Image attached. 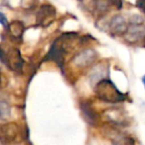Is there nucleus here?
I'll return each mask as SVG.
<instances>
[{"instance_id": "39448f33", "label": "nucleus", "mask_w": 145, "mask_h": 145, "mask_svg": "<svg viewBox=\"0 0 145 145\" xmlns=\"http://www.w3.org/2000/svg\"><path fill=\"white\" fill-rule=\"evenodd\" d=\"M10 115V108L4 102H0V118H8Z\"/></svg>"}, {"instance_id": "20e7f679", "label": "nucleus", "mask_w": 145, "mask_h": 145, "mask_svg": "<svg viewBox=\"0 0 145 145\" xmlns=\"http://www.w3.org/2000/svg\"><path fill=\"white\" fill-rule=\"evenodd\" d=\"M110 29L115 34H122L127 31V23L122 16H115L110 22Z\"/></svg>"}, {"instance_id": "6e6552de", "label": "nucleus", "mask_w": 145, "mask_h": 145, "mask_svg": "<svg viewBox=\"0 0 145 145\" xmlns=\"http://www.w3.org/2000/svg\"><path fill=\"white\" fill-rule=\"evenodd\" d=\"M142 83H143V85H144V89H145V75L143 77H142Z\"/></svg>"}, {"instance_id": "423d86ee", "label": "nucleus", "mask_w": 145, "mask_h": 145, "mask_svg": "<svg viewBox=\"0 0 145 145\" xmlns=\"http://www.w3.org/2000/svg\"><path fill=\"white\" fill-rule=\"evenodd\" d=\"M0 24L3 26L4 28L7 29L9 27V24H8V20H7V17L5 16V14H3L2 12H0Z\"/></svg>"}, {"instance_id": "f257e3e1", "label": "nucleus", "mask_w": 145, "mask_h": 145, "mask_svg": "<svg viewBox=\"0 0 145 145\" xmlns=\"http://www.w3.org/2000/svg\"><path fill=\"white\" fill-rule=\"evenodd\" d=\"M95 93L99 99L107 102L123 101L124 96L116 89L113 83L109 80H101L95 86Z\"/></svg>"}, {"instance_id": "1a4fd4ad", "label": "nucleus", "mask_w": 145, "mask_h": 145, "mask_svg": "<svg viewBox=\"0 0 145 145\" xmlns=\"http://www.w3.org/2000/svg\"><path fill=\"white\" fill-rule=\"evenodd\" d=\"M0 83H1V77H0Z\"/></svg>"}, {"instance_id": "7ed1b4c3", "label": "nucleus", "mask_w": 145, "mask_h": 145, "mask_svg": "<svg viewBox=\"0 0 145 145\" xmlns=\"http://www.w3.org/2000/svg\"><path fill=\"white\" fill-rule=\"evenodd\" d=\"M95 54L93 50H83L73 58V63L77 64V66H87L95 59Z\"/></svg>"}, {"instance_id": "0eeeda50", "label": "nucleus", "mask_w": 145, "mask_h": 145, "mask_svg": "<svg viewBox=\"0 0 145 145\" xmlns=\"http://www.w3.org/2000/svg\"><path fill=\"white\" fill-rule=\"evenodd\" d=\"M137 6L142 12L145 13V0H137Z\"/></svg>"}, {"instance_id": "f03ea898", "label": "nucleus", "mask_w": 145, "mask_h": 145, "mask_svg": "<svg viewBox=\"0 0 145 145\" xmlns=\"http://www.w3.org/2000/svg\"><path fill=\"white\" fill-rule=\"evenodd\" d=\"M19 133V127L15 123L0 124V141L3 143H10L14 141Z\"/></svg>"}]
</instances>
